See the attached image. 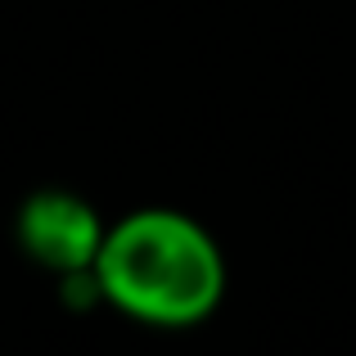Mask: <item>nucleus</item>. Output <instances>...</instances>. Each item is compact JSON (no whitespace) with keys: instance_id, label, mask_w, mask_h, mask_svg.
I'll return each mask as SVG.
<instances>
[{"instance_id":"f257e3e1","label":"nucleus","mask_w":356,"mask_h":356,"mask_svg":"<svg viewBox=\"0 0 356 356\" xmlns=\"http://www.w3.org/2000/svg\"><path fill=\"white\" fill-rule=\"evenodd\" d=\"M90 275L104 302L154 330L203 325L230 280L221 243L176 208H136L113 221Z\"/></svg>"},{"instance_id":"f03ea898","label":"nucleus","mask_w":356,"mask_h":356,"mask_svg":"<svg viewBox=\"0 0 356 356\" xmlns=\"http://www.w3.org/2000/svg\"><path fill=\"white\" fill-rule=\"evenodd\" d=\"M18 243L36 266L54 275H90L108 226L86 199L68 190H36L18 208Z\"/></svg>"}]
</instances>
